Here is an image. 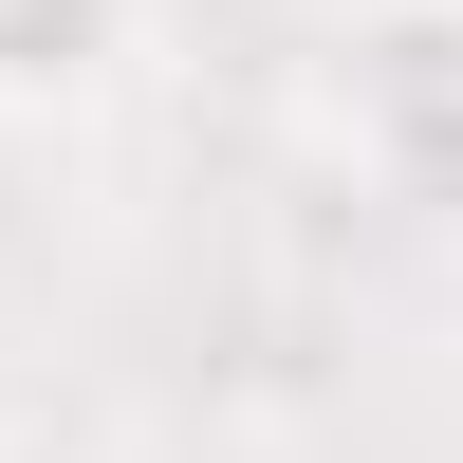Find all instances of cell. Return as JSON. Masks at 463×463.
I'll return each mask as SVG.
<instances>
[{
  "label": "cell",
  "instance_id": "cell-1",
  "mask_svg": "<svg viewBox=\"0 0 463 463\" xmlns=\"http://www.w3.org/2000/svg\"><path fill=\"white\" fill-rule=\"evenodd\" d=\"M130 19L148 0H0V130H56L130 74Z\"/></svg>",
  "mask_w": 463,
  "mask_h": 463
},
{
  "label": "cell",
  "instance_id": "cell-2",
  "mask_svg": "<svg viewBox=\"0 0 463 463\" xmlns=\"http://www.w3.org/2000/svg\"><path fill=\"white\" fill-rule=\"evenodd\" d=\"M316 37H390V19H445V0H297Z\"/></svg>",
  "mask_w": 463,
  "mask_h": 463
}]
</instances>
